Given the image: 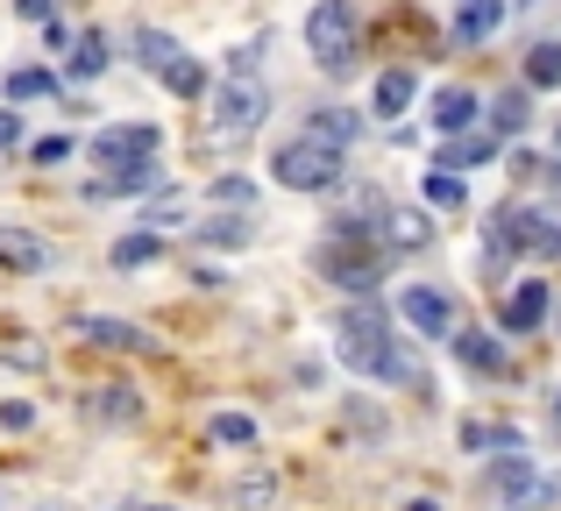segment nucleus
I'll return each mask as SVG.
<instances>
[{"mask_svg":"<svg viewBox=\"0 0 561 511\" xmlns=\"http://www.w3.org/2000/svg\"><path fill=\"white\" fill-rule=\"evenodd\" d=\"M334 356H342L356 376H398L391 320H383V305H348V313L334 320Z\"/></svg>","mask_w":561,"mask_h":511,"instance_id":"1","label":"nucleus"},{"mask_svg":"<svg viewBox=\"0 0 561 511\" xmlns=\"http://www.w3.org/2000/svg\"><path fill=\"white\" fill-rule=\"evenodd\" d=\"M271 171H277L285 193H328V185H342V142L299 136V142H285V150L271 156Z\"/></svg>","mask_w":561,"mask_h":511,"instance_id":"2","label":"nucleus"},{"mask_svg":"<svg viewBox=\"0 0 561 511\" xmlns=\"http://www.w3.org/2000/svg\"><path fill=\"white\" fill-rule=\"evenodd\" d=\"M263 114H271V93H263V79L242 65V71H228V85L214 93V128H206V136L214 142H242V136H256Z\"/></svg>","mask_w":561,"mask_h":511,"instance_id":"3","label":"nucleus"},{"mask_svg":"<svg viewBox=\"0 0 561 511\" xmlns=\"http://www.w3.org/2000/svg\"><path fill=\"white\" fill-rule=\"evenodd\" d=\"M306 43H313V57L328 71H348L363 50V28H356V8L348 0H320L313 14H306Z\"/></svg>","mask_w":561,"mask_h":511,"instance_id":"4","label":"nucleus"},{"mask_svg":"<svg viewBox=\"0 0 561 511\" xmlns=\"http://www.w3.org/2000/svg\"><path fill=\"white\" fill-rule=\"evenodd\" d=\"M128 43H136L142 71H150V79H164L171 93H185V100H192V93H206V71L192 65V57H185L179 43L164 36V28H136V36H128Z\"/></svg>","mask_w":561,"mask_h":511,"instance_id":"5","label":"nucleus"},{"mask_svg":"<svg viewBox=\"0 0 561 511\" xmlns=\"http://www.w3.org/2000/svg\"><path fill=\"white\" fill-rule=\"evenodd\" d=\"M142 156H157V128L150 121H122V128H100L93 136V164H142Z\"/></svg>","mask_w":561,"mask_h":511,"instance_id":"6","label":"nucleus"},{"mask_svg":"<svg viewBox=\"0 0 561 511\" xmlns=\"http://www.w3.org/2000/svg\"><path fill=\"white\" fill-rule=\"evenodd\" d=\"M405 320H412V327H420V334H434V341H440V334H448L455 327V299H448V291H405Z\"/></svg>","mask_w":561,"mask_h":511,"instance_id":"7","label":"nucleus"},{"mask_svg":"<svg viewBox=\"0 0 561 511\" xmlns=\"http://www.w3.org/2000/svg\"><path fill=\"white\" fill-rule=\"evenodd\" d=\"M150 185H164V171H157V156H142V164H114L100 185H85L93 199H114V193H150Z\"/></svg>","mask_w":561,"mask_h":511,"instance_id":"8","label":"nucleus"},{"mask_svg":"<svg viewBox=\"0 0 561 511\" xmlns=\"http://www.w3.org/2000/svg\"><path fill=\"white\" fill-rule=\"evenodd\" d=\"M469 121H477V93H469V85H440L434 93V128L440 136H462Z\"/></svg>","mask_w":561,"mask_h":511,"instance_id":"9","label":"nucleus"},{"mask_svg":"<svg viewBox=\"0 0 561 511\" xmlns=\"http://www.w3.org/2000/svg\"><path fill=\"white\" fill-rule=\"evenodd\" d=\"M548 299H554V284H519V291L505 299V327H512V334L540 327V320H548Z\"/></svg>","mask_w":561,"mask_h":511,"instance_id":"10","label":"nucleus"},{"mask_svg":"<svg viewBox=\"0 0 561 511\" xmlns=\"http://www.w3.org/2000/svg\"><path fill=\"white\" fill-rule=\"evenodd\" d=\"M50 249H43L28 228H0V270H43Z\"/></svg>","mask_w":561,"mask_h":511,"instance_id":"11","label":"nucleus"},{"mask_svg":"<svg viewBox=\"0 0 561 511\" xmlns=\"http://www.w3.org/2000/svg\"><path fill=\"white\" fill-rule=\"evenodd\" d=\"M455 356H462V362H469L477 376H505V348H497V341H491L483 327H469L462 341H455Z\"/></svg>","mask_w":561,"mask_h":511,"instance_id":"12","label":"nucleus"},{"mask_svg":"<svg viewBox=\"0 0 561 511\" xmlns=\"http://www.w3.org/2000/svg\"><path fill=\"white\" fill-rule=\"evenodd\" d=\"M320 263H328V277H334V284H348V291H370V284H377V256H348V249H328Z\"/></svg>","mask_w":561,"mask_h":511,"instance_id":"13","label":"nucleus"},{"mask_svg":"<svg viewBox=\"0 0 561 511\" xmlns=\"http://www.w3.org/2000/svg\"><path fill=\"white\" fill-rule=\"evenodd\" d=\"M497 28H505V0H469L462 22H455V36H462V43H483V36H497Z\"/></svg>","mask_w":561,"mask_h":511,"instance_id":"14","label":"nucleus"},{"mask_svg":"<svg viewBox=\"0 0 561 511\" xmlns=\"http://www.w3.org/2000/svg\"><path fill=\"white\" fill-rule=\"evenodd\" d=\"M85 413L107 419V427H128L142 405H136V391H128V384H107V391H93V398H85Z\"/></svg>","mask_w":561,"mask_h":511,"instance_id":"15","label":"nucleus"},{"mask_svg":"<svg viewBox=\"0 0 561 511\" xmlns=\"http://www.w3.org/2000/svg\"><path fill=\"white\" fill-rule=\"evenodd\" d=\"M79 334L85 341H100V348H157L142 327H128V320H79Z\"/></svg>","mask_w":561,"mask_h":511,"instance_id":"16","label":"nucleus"},{"mask_svg":"<svg viewBox=\"0 0 561 511\" xmlns=\"http://www.w3.org/2000/svg\"><path fill=\"white\" fill-rule=\"evenodd\" d=\"M150 256H164V235H157V228H142V235H122V242H114V270H136V263H150Z\"/></svg>","mask_w":561,"mask_h":511,"instance_id":"17","label":"nucleus"},{"mask_svg":"<svg viewBox=\"0 0 561 511\" xmlns=\"http://www.w3.org/2000/svg\"><path fill=\"white\" fill-rule=\"evenodd\" d=\"M100 71H107V36H100V28H85L79 50H71V79H100Z\"/></svg>","mask_w":561,"mask_h":511,"instance_id":"18","label":"nucleus"},{"mask_svg":"<svg viewBox=\"0 0 561 511\" xmlns=\"http://www.w3.org/2000/svg\"><path fill=\"white\" fill-rule=\"evenodd\" d=\"M383 242H391V249H420L426 221H420V213H405V207H391V213H383Z\"/></svg>","mask_w":561,"mask_h":511,"instance_id":"19","label":"nucleus"},{"mask_svg":"<svg viewBox=\"0 0 561 511\" xmlns=\"http://www.w3.org/2000/svg\"><path fill=\"white\" fill-rule=\"evenodd\" d=\"M412 107V71H383L377 79V114L391 121V114H405Z\"/></svg>","mask_w":561,"mask_h":511,"instance_id":"20","label":"nucleus"},{"mask_svg":"<svg viewBox=\"0 0 561 511\" xmlns=\"http://www.w3.org/2000/svg\"><path fill=\"white\" fill-rule=\"evenodd\" d=\"M483 156H497V136H462V142H448V150H440V164L462 171V164H483Z\"/></svg>","mask_w":561,"mask_h":511,"instance_id":"21","label":"nucleus"},{"mask_svg":"<svg viewBox=\"0 0 561 511\" xmlns=\"http://www.w3.org/2000/svg\"><path fill=\"white\" fill-rule=\"evenodd\" d=\"M526 85H561V43H534V57H526Z\"/></svg>","mask_w":561,"mask_h":511,"instance_id":"22","label":"nucleus"},{"mask_svg":"<svg viewBox=\"0 0 561 511\" xmlns=\"http://www.w3.org/2000/svg\"><path fill=\"white\" fill-rule=\"evenodd\" d=\"M50 93H57L50 71H36V65H28V71H8V100H50Z\"/></svg>","mask_w":561,"mask_h":511,"instance_id":"23","label":"nucleus"},{"mask_svg":"<svg viewBox=\"0 0 561 511\" xmlns=\"http://www.w3.org/2000/svg\"><path fill=\"white\" fill-rule=\"evenodd\" d=\"M426 207H462V178H455L448 164L426 171Z\"/></svg>","mask_w":561,"mask_h":511,"instance_id":"24","label":"nucleus"},{"mask_svg":"<svg viewBox=\"0 0 561 511\" xmlns=\"http://www.w3.org/2000/svg\"><path fill=\"white\" fill-rule=\"evenodd\" d=\"M214 441H220V448H249V441H256V419H242V413H214Z\"/></svg>","mask_w":561,"mask_h":511,"instance_id":"25","label":"nucleus"},{"mask_svg":"<svg viewBox=\"0 0 561 511\" xmlns=\"http://www.w3.org/2000/svg\"><path fill=\"white\" fill-rule=\"evenodd\" d=\"M519 128H526V93H505L491 107V136H519Z\"/></svg>","mask_w":561,"mask_h":511,"instance_id":"26","label":"nucleus"},{"mask_svg":"<svg viewBox=\"0 0 561 511\" xmlns=\"http://www.w3.org/2000/svg\"><path fill=\"white\" fill-rule=\"evenodd\" d=\"M505 498H512V511H540V504H554V484L548 476H526V484L505 490Z\"/></svg>","mask_w":561,"mask_h":511,"instance_id":"27","label":"nucleus"},{"mask_svg":"<svg viewBox=\"0 0 561 511\" xmlns=\"http://www.w3.org/2000/svg\"><path fill=\"white\" fill-rule=\"evenodd\" d=\"M313 136H328V142H348V136H356V114L328 107V114H320V121H313Z\"/></svg>","mask_w":561,"mask_h":511,"instance_id":"28","label":"nucleus"},{"mask_svg":"<svg viewBox=\"0 0 561 511\" xmlns=\"http://www.w3.org/2000/svg\"><path fill=\"white\" fill-rule=\"evenodd\" d=\"M28 156H36V164H65V156H71V136H43Z\"/></svg>","mask_w":561,"mask_h":511,"instance_id":"29","label":"nucleus"},{"mask_svg":"<svg viewBox=\"0 0 561 511\" xmlns=\"http://www.w3.org/2000/svg\"><path fill=\"white\" fill-rule=\"evenodd\" d=\"M206 242H249V228L242 221H214V228H199Z\"/></svg>","mask_w":561,"mask_h":511,"instance_id":"30","label":"nucleus"},{"mask_svg":"<svg viewBox=\"0 0 561 511\" xmlns=\"http://www.w3.org/2000/svg\"><path fill=\"white\" fill-rule=\"evenodd\" d=\"M50 8H57V0H14V14H22V22H50Z\"/></svg>","mask_w":561,"mask_h":511,"instance_id":"31","label":"nucleus"},{"mask_svg":"<svg viewBox=\"0 0 561 511\" xmlns=\"http://www.w3.org/2000/svg\"><path fill=\"white\" fill-rule=\"evenodd\" d=\"M214 199H234V207H249V185H242V178H220Z\"/></svg>","mask_w":561,"mask_h":511,"instance_id":"32","label":"nucleus"},{"mask_svg":"<svg viewBox=\"0 0 561 511\" xmlns=\"http://www.w3.org/2000/svg\"><path fill=\"white\" fill-rule=\"evenodd\" d=\"M22 142V114H0V150H14Z\"/></svg>","mask_w":561,"mask_h":511,"instance_id":"33","label":"nucleus"},{"mask_svg":"<svg viewBox=\"0 0 561 511\" xmlns=\"http://www.w3.org/2000/svg\"><path fill=\"white\" fill-rule=\"evenodd\" d=\"M28 419H36V413H28L22 398H14V405H0V427H28Z\"/></svg>","mask_w":561,"mask_h":511,"instance_id":"34","label":"nucleus"},{"mask_svg":"<svg viewBox=\"0 0 561 511\" xmlns=\"http://www.w3.org/2000/svg\"><path fill=\"white\" fill-rule=\"evenodd\" d=\"M136 511H171V504H136Z\"/></svg>","mask_w":561,"mask_h":511,"instance_id":"35","label":"nucleus"},{"mask_svg":"<svg viewBox=\"0 0 561 511\" xmlns=\"http://www.w3.org/2000/svg\"><path fill=\"white\" fill-rule=\"evenodd\" d=\"M554 413H561V391H554Z\"/></svg>","mask_w":561,"mask_h":511,"instance_id":"36","label":"nucleus"}]
</instances>
